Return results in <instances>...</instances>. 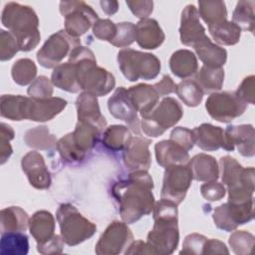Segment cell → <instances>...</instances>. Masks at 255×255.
Returning <instances> with one entry per match:
<instances>
[{
  "label": "cell",
  "mask_w": 255,
  "mask_h": 255,
  "mask_svg": "<svg viewBox=\"0 0 255 255\" xmlns=\"http://www.w3.org/2000/svg\"><path fill=\"white\" fill-rule=\"evenodd\" d=\"M153 181L147 170L131 171L114 183L112 195L124 222L130 224L151 212L154 206Z\"/></svg>",
  "instance_id": "1"
},
{
  "label": "cell",
  "mask_w": 255,
  "mask_h": 255,
  "mask_svg": "<svg viewBox=\"0 0 255 255\" xmlns=\"http://www.w3.org/2000/svg\"><path fill=\"white\" fill-rule=\"evenodd\" d=\"M75 65L78 84L84 92L96 97L108 95L116 86L113 74L99 67L93 51L84 46H77L69 55V60Z\"/></svg>",
  "instance_id": "2"
},
{
  "label": "cell",
  "mask_w": 255,
  "mask_h": 255,
  "mask_svg": "<svg viewBox=\"0 0 255 255\" xmlns=\"http://www.w3.org/2000/svg\"><path fill=\"white\" fill-rule=\"evenodd\" d=\"M152 229L147 234V243L155 254H171L179 241L177 224V204L166 199H160L153 206Z\"/></svg>",
  "instance_id": "3"
},
{
  "label": "cell",
  "mask_w": 255,
  "mask_h": 255,
  "mask_svg": "<svg viewBox=\"0 0 255 255\" xmlns=\"http://www.w3.org/2000/svg\"><path fill=\"white\" fill-rule=\"evenodd\" d=\"M1 22L15 37L20 51H31L39 44V19L30 6L16 2L7 3L2 11Z\"/></svg>",
  "instance_id": "4"
},
{
  "label": "cell",
  "mask_w": 255,
  "mask_h": 255,
  "mask_svg": "<svg viewBox=\"0 0 255 255\" xmlns=\"http://www.w3.org/2000/svg\"><path fill=\"white\" fill-rule=\"evenodd\" d=\"M219 164L222 182L228 189V202L244 203L253 200L254 168H244L229 155L222 156Z\"/></svg>",
  "instance_id": "5"
},
{
  "label": "cell",
  "mask_w": 255,
  "mask_h": 255,
  "mask_svg": "<svg viewBox=\"0 0 255 255\" xmlns=\"http://www.w3.org/2000/svg\"><path fill=\"white\" fill-rule=\"evenodd\" d=\"M57 220L64 242L69 246H76L91 238L97 226L84 217L79 210L70 203H63L57 210Z\"/></svg>",
  "instance_id": "6"
},
{
  "label": "cell",
  "mask_w": 255,
  "mask_h": 255,
  "mask_svg": "<svg viewBox=\"0 0 255 255\" xmlns=\"http://www.w3.org/2000/svg\"><path fill=\"white\" fill-rule=\"evenodd\" d=\"M118 63L123 75L130 82L152 80L157 77L161 68L160 61L153 54L128 48L118 53Z\"/></svg>",
  "instance_id": "7"
},
{
  "label": "cell",
  "mask_w": 255,
  "mask_h": 255,
  "mask_svg": "<svg viewBox=\"0 0 255 255\" xmlns=\"http://www.w3.org/2000/svg\"><path fill=\"white\" fill-rule=\"evenodd\" d=\"M183 111L180 104L171 97H166L145 117L142 118L140 128L151 137L161 135L166 129L175 126L182 118Z\"/></svg>",
  "instance_id": "8"
},
{
  "label": "cell",
  "mask_w": 255,
  "mask_h": 255,
  "mask_svg": "<svg viewBox=\"0 0 255 255\" xmlns=\"http://www.w3.org/2000/svg\"><path fill=\"white\" fill-rule=\"evenodd\" d=\"M60 12L65 17V31L74 38L84 35L99 19L94 9L84 1H61Z\"/></svg>",
  "instance_id": "9"
},
{
  "label": "cell",
  "mask_w": 255,
  "mask_h": 255,
  "mask_svg": "<svg viewBox=\"0 0 255 255\" xmlns=\"http://www.w3.org/2000/svg\"><path fill=\"white\" fill-rule=\"evenodd\" d=\"M81 45L79 38H74L60 30L51 35L37 53V60L44 68H56L72 50Z\"/></svg>",
  "instance_id": "10"
},
{
  "label": "cell",
  "mask_w": 255,
  "mask_h": 255,
  "mask_svg": "<svg viewBox=\"0 0 255 255\" xmlns=\"http://www.w3.org/2000/svg\"><path fill=\"white\" fill-rule=\"evenodd\" d=\"M247 104L235 92H221L211 94L205 103L209 116L220 123H230L244 114Z\"/></svg>",
  "instance_id": "11"
},
{
  "label": "cell",
  "mask_w": 255,
  "mask_h": 255,
  "mask_svg": "<svg viewBox=\"0 0 255 255\" xmlns=\"http://www.w3.org/2000/svg\"><path fill=\"white\" fill-rule=\"evenodd\" d=\"M192 179V173L187 164L167 166L163 175L161 198L178 205L185 198Z\"/></svg>",
  "instance_id": "12"
},
{
  "label": "cell",
  "mask_w": 255,
  "mask_h": 255,
  "mask_svg": "<svg viewBox=\"0 0 255 255\" xmlns=\"http://www.w3.org/2000/svg\"><path fill=\"white\" fill-rule=\"evenodd\" d=\"M254 217L253 200L244 203H224L213 211V220L219 229L226 232L235 230L239 225L251 221Z\"/></svg>",
  "instance_id": "13"
},
{
  "label": "cell",
  "mask_w": 255,
  "mask_h": 255,
  "mask_svg": "<svg viewBox=\"0 0 255 255\" xmlns=\"http://www.w3.org/2000/svg\"><path fill=\"white\" fill-rule=\"evenodd\" d=\"M133 241V235L126 222L113 221L104 231L96 244L99 255H117L122 253Z\"/></svg>",
  "instance_id": "14"
},
{
  "label": "cell",
  "mask_w": 255,
  "mask_h": 255,
  "mask_svg": "<svg viewBox=\"0 0 255 255\" xmlns=\"http://www.w3.org/2000/svg\"><path fill=\"white\" fill-rule=\"evenodd\" d=\"M110 114L121 121H124L128 128L137 135H140V123L137 111L132 106L128 90L125 87L118 88L108 101Z\"/></svg>",
  "instance_id": "15"
},
{
  "label": "cell",
  "mask_w": 255,
  "mask_h": 255,
  "mask_svg": "<svg viewBox=\"0 0 255 255\" xmlns=\"http://www.w3.org/2000/svg\"><path fill=\"white\" fill-rule=\"evenodd\" d=\"M235 146L243 156L250 157L254 155V128L252 125L228 126L226 128L222 148L232 151Z\"/></svg>",
  "instance_id": "16"
},
{
  "label": "cell",
  "mask_w": 255,
  "mask_h": 255,
  "mask_svg": "<svg viewBox=\"0 0 255 255\" xmlns=\"http://www.w3.org/2000/svg\"><path fill=\"white\" fill-rule=\"evenodd\" d=\"M21 166L30 184L37 189H47L51 185V174L43 155L38 151H29L21 160Z\"/></svg>",
  "instance_id": "17"
},
{
  "label": "cell",
  "mask_w": 255,
  "mask_h": 255,
  "mask_svg": "<svg viewBox=\"0 0 255 255\" xmlns=\"http://www.w3.org/2000/svg\"><path fill=\"white\" fill-rule=\"evenodd\" d=\"M179 35L181 44L189 47H194L207 37L199 21L197 8L192 4L186 5L181 12Z\"/></svg>",
  "instance_id": "18"
},
{
  "label": "cell",
  "mask_w": 255,
  "mask_h": 255,
  "mask_svg": "<svg viewBox=\"0 0 255 255\" xmlns=\"http://www.w3.org/2000/svg\"><path fill=\"white\" fill-rule=\"evenodd\" d=\"M150 142V139L144 137H131L123 153L124 163L128 170H148L151 163V156L148 149Z\"/></svg>",
  "instance_id": "19"
},
{
  "label": "cell",
  "mask_w": 255,
  "mask_h": 255,
  "mask_svg": "<svg viewBox=\"0 0 255 255\" xmlns=\"http://www.w3.org/2000/svg\"><path fill=\"white\" fill-rule=\"evenodd\" d=\"M67 106V101L50 97L46 99H33L29 97L27 108V120L34 122H47L59 115Z\"/></svg>",
  "instance_id": "20"
},
{
  "label": "cell",
  "mask_w": 255,
  "mask_h": 255,
  "mask_svg": "<svg viewBox=\"0 0 255 255\" xmlns=\"http://www.w3.org/2000/svg\"><path fill=\"white\" fill-rule=\"evenodd\" d=\"M76 108L78 113V121L91 124L102 131L107 126V121L102 115L98 99L87 92H83L77 98Z\"/></svg>",
  "instance_id": "21"
},
{
  "label": "cell",
  "mask_w": 255,
  "mask_h": 255,
  "mask_svg": "<svg viewBox=\"0 0 255 255\" xmlns=\"http://www.w3.org/2000/svg\"><path fill=\"white\" fill-rule=\"evenodd\" d=\"M164 33L154 19H141L135 25V41L143 49L153 50L164 41Z\"/></svg>",
  "instance_id": "22"
},
{
  "label": "cell",
  "mask_w": 255,
  "mask_h": 255,
  "mask_svg": "<svg viewBox=\"0 0 255 255\" xmlns=\"http://www.w3.org/2000/svg\"><path fill=\"white\" fill-rule=\"evenodd\" d=\"M128 98L141 118L148 115L158 104L159 96L153 86L138 84L128 89Z\"/></svg>",
  "instance_id": "23"
},
{
  "label": "cell",
  "mask_w": 255,
  "mask_h": 255,
  "mask_svg": "<svg viewBox=\"0 0 255 255\" xmlns=\"http://www.w3.org/2000/svg\"><path fill=\"white\" fill-rule=\"evenodd\" d=\"M192 177L197 181H216L219 177L218 162L211 155L199 153L194 155L187 162Z\"/></svg>",
  "instance_id": "24"
},
{
  "label": "cell",
  "mask_w": 255,
  "mask_h": 255,
  "mask_svg": "<svg viewBox=\"0 0 255 255\" xmlns=\"http://www.w3.org/2000/svg\"><path fill=\"white\" fill-rule=\"evenodd\" d=\"M154 150L157 163L164 168L175 164H187L190 159L188 151L170 139L157 142L154 145Z\"/></svg>",
  "instance_id": "25"
},
{
  "label": "cell",
  "mask_w": 255,
  "mask_h": 255,
  "mask_svg": "<svg viewBox=\"0 0 255 255\" xmlns=\"http://www.w3.org/2000/svg\"><path fill=\"white\" fill-rule=\"evenodd\" d=\"M29 230L36 240L37 245L46 243L55 235L54 216L47 210H39L35 212L29 219Z\"/></svg>",
  "instance_id": "26"
},
{
  "label": "cell",
  "mask_w": 255,
  "mask_h": 255,
  "mask_svg": "<svg viewBox=\"0 0 255 255\" xmlns=\"http://www.w3.org/2000/svg\"><path fill=\"white\" fill-rule=\"evenodd\" d=\"M101 133L102 130L97 127L78 121L75 130L70 132V136L77 150L86 156V153L97 144Z\"/></svg>",
  "instance_id": "27"
},
{
  "label": "cell",
  "mask_w": 255,
  "mask_h": 255,
  "mask_svg": "<svg viewBox=\"0 0 255 255\" xmlns=\"http://www.w3.org/2000/svg\"><path fill=\"white\" fill-rule=\"evenodd\" d=\"M194 141L198 147L206 151H214L222 147L224 130L220 127L202 124L192 129Z\"/></svg>",
  "instance_id": "28"
},
{
  "label": "cell",
  "mask_w": 255,
  "mask_h": 255,
  "mask_svg": "<svg viewBox=\"0 0 255 255\" xmlns=\"http://www.w3.org/2000/svg\"><path fill=\"white\" fill-rule=\"evenodd\" d=\"M193 48L199 60L206 67L222 68V66L226 63V50L221 48L217 44L212 43L208 37H206L201 42L196 44Z\"/></svg>",
  "instance_id": "29"
},
{
  "label": "cell",
  "mask_w": 255,
  "mask_h": 255,
  "mask_svg": "<svg viewBox=\"0 0 255 255\" xmlns=\"http://www.w3.org/2000/svg\"><path fill=\"white\" fill-rule=\"evenodd\" d=\"M169 68L173 75L185 79L193 76L198 69L197 59L193 52L182 49L172 53L169 59Z\"/></svg>",
  "instance_id": "30"
},
{
  "label": "cell",
  "mask_w": 255,
  "mask_h": 255,
  "mask_svg": "<svg viewBox=\"0 0 255 255\" xmlns=\"http://www.w3.org/2000/svg\"><path fill=\"white\" fill-rule=\"evenodd\" d=\"M1 234L7 232H25L29 227V216L18 206H10L0 212Z\"/></svg>",
  "instance_id": "31"
},
{
  "label": "cell",
  "mask_w": 255,
  "mask_h": 255,
  "mask_svg": "<svg viewBox=\"0 0 255 255\" xmlns=\"http://www.w3.org/2000/svg\"><path fill=\"white\" fill-rule=\"evenodd\" d=\"M28 97L21 95H3L0 99V114L2 118L12 121L27 120Z\"/></svg>",
  "instance_id": "32"
},
{
  "label": "cell",
  "mask_w": 255,
  "mask_h": 255,
  "mask_svg": "<svg viewBox=\"0 0 255 255\" xmlns=\"http://www.w3.org/2000/svg\"><path fill=\"white\" fill-rule=\"evenodd\" d=\"M51 82L57 88L69 93H78L81 90L77 81L75 65L70 61L54 68Z\"/></svg>",
  "instance_id": "33"
},
{
  "label": "cell",
  "mask_w": 255,
  "mask_h": 255,
  "mask_svg": "<svg viewBox=\"0 0 255 255\" xmlns=\"http://www.w3.org/2000/svg\"><path fill=\"white\" fill-rule=\"evenodd\" d=\"M208 31L217 44L224 46L237 44L241 36L240 27L227 20L208 26Z\"/></svg>",
  "instance_id": "34"
},
{
  "label": "cell",
  "mask_w": 255,
  "mask_h": 255,
  "mask_svg": "<svg viewBox=\"0 0 255 255\" xmlns=\"http://www.w3.org/2000/svg\"><path fill=\"white\" fill-rule=\"evenodd\" d=\"M195 81L203 93H216L223 86L224 70L222 68H210L203 65L196 73Z\"/></svg>",
  "instance_id": "35"
},
{
  "label": "cell",
  "mask_w": 255,
  "mask_h": 255,
  "mask_svg": "<svg viewBox=\"0 0 255 255\" xmlns=\"http://www.w3.org/2000/svg\"><path fill=\"white\" fill-rule=\"evenodd\" d=\"M24 141L28 146L41 150H51L57 145L55 135L45 126L28 129L24 135Z\"/></svg>",
  "instance_id": "36"
},
{
  "label": "cell",
  "mask_w": 255,
  "mask_h": 255,
  "mask_svg": "<svg viewBox=\"0 0 255 255\" xmlns=\"http://www.w3.org/2000/svg\"><path fill=\"white\" fill-rule=\"evenodd\" d=\"M131 139L129 129L125 126L114 125L106 128L103 134V145L108 149L118 151L127 147Z\"/></svg>",
  "instance_id": "37"
},
{
  "label": "cell",
  "mask_w": 255,
  "mask_h": 255,
  "mask_svg": "<svg viewBox=\"0 0 255 255\" xmlns=\"http://www.w3.org/2000/svg\"><path fill=\"white\" fill-rule=\"evenodd\" d=\"M2 255H26L29 250L28 236L25 232H7L1 234Z\"/></svg>",
  "instance_id": "38"
},
{
  "label": "cell",
  "mask_w": 255,
  "mask_h": 255,
  "mask_svg": "<svg viewBox=\"0 0 255 255\" xmlns=\"http://www.w3.org/2000/svg\"><path fill=\"white\" fill-rule=\"evenodd\" d=\"M198 15L208 25L227 20L226 5L223 1H198Z\"/></svg>",
  "instance_id": "39"
},
{
  "label": "cell",
  "mask_w": 255,
  "mask_h": 255,
  "mask_svg": "<svg viewBox=\"0 0 255 255\" xmlns=\"http://www.w3.org/2000/svg\"><path fill=\"white\" fill-rule=\"evenodd\" d=\"M254 0H242L237 2L232 14V22L242 30H247L251 33L254 31Z\"/></svg>",
  "instance_id": "40"
},
{
  "label": "cell",
  "mask_w": 255,
  "mask_h": 255,
  "mask_svg": "<svg viewBox=\"0 0 255 255\" xmlns=\"http://www.w3.org/2000/svg\"><path fill=\"white\" fill-rule=\"evenodd\" d=\"M178 98L188 107H197L203 99V91L195 80H183L176 85L175 90Z\"/></svg>",
  "instance_id": "41"
},
{
  "label": "cell",
  "mask_w": 255,
  "mask_h": 255,
  "mask_svg": "<svg viewBox=\"0 0 255 255\" xmlns=\"http://www.w3.org/2000/svg\"><path fill=\"white\" fill-rule=\"evenodd\" d=\"M11 75L16 84L26 86L35 80L37 75V67L35 63L28 58L19 59L13 64Z\"/></svg>",
  "instance_id": "42"
},
{
  "label": "cell",
  "mask_w": 255,
  "mask_h": 255,
  "mask_svg": "<svg viewBox=\"0 0 255 255\" xmlns=\"http://www.w3.org/2000/svg\"><path fill=\"white\" fill-rule=\"evenodd\" d=\"M228 241L232 251L238 255H249L254 247V236L244 230L233 232Z\"/></svg>",
  "instance_id": "43"
},
{
  "label": "cell",
  "mask_w": 255,
  "mask_h": 255,
  "mask_svg": "<svg viewBox=\"0 0 255 255\" xmlns=\"http://www.w3.org/2000/svg\"><path fill=\"white\" fill-rule=\"evenodd\" d=\"M135 40V25L131 22H121L117 24V34L112 45L120 48L128 47Z\"/></svg>",
  "instance_id": "44"
},
{
  "label": "cell",
  "mask_w": 255,
  "mask_h": 255,
  "mask_svg": "<svg viewBox=\"0 0 255 255\" xmlns=\"http://www.w3.org/2000/svg\"><path fill=\"white\" fill-rule=\"evenodd\" d=\"M56 147H57L61 157L68 162H77V161H81L85 158V156L82 153H80L77 150V148L75 147V145L73 144L70 133L63 136L57 142Z\"/></svg>",
  "instance_id": "45"
},
{
  "label": "cell",
  "mask_w": 255,
  "mask_h": 255,
  "mask_svg": "<svg viewBox=\"0 0 255 255\" xmlns=\"http://www.w3.org/2000/svg\"><path fill=\"white\" fill-rule=\"evenodd\" d=\"M28 95L33 99H46L53 95L52 82L45 76L36 78L27 90Z\"/></svg>",
  "instance_id": "46"
},
{
  "label": "cell",
  "mask_w": 255,
  "mask_h": 255,
  "mask_svg": "<svg viewBox=\"0 0 255 255\" xmlns=\"http://www.w3.org/2000/svg\"><path fill=\"white\" fill-rule=\"evenodd\" d=\"M20 51L15 37L7 31H0V60L8 61Z\"/></svg>",
  "instance_id": "47"
},
{
  "label": "cell",
  "mask_w": 255,
  "mask_h": 255,
  "mask_svg": "<svg viewBox=\"0 0 255 255\" xmlns=\"http://www.w3.org/2000/svg\"><path fill=\"white\" fill-rule=\"evenodd\" d=\"M14 138V130L13 128L1 123L0 125V157H1V164L5 163L6 160L11 156L13 149L10 144V140Z\"/></svg>",
  "instance_id": "48"
},
{
  "label": "cell",
  "mask_w": 255,
  "mask_h": 255,
  "mask_svg": "<svg viewBox=\"0 0 255 255\" xmlns=\"http://www.w3.org/2000/svg\"><path fill=\"white\" fill-rule=\"evenodd\" d=\"M93 33L98 39L111 43L117 34V24L110 19H98L93 26Z\"/></svg>",
  "instance_id": "49"
},
{
  "label": "cell",
  "mask_w": 255,
  "mask_h": 255,
  "mask_svg": "<svg viewBox=\"0 0 255 255\" xmlns=\"http://www.w3.org/2000/svg\"><path fill=\"white\" fill-rule=\"evenodd\" d=\"M169 139L175 142L176 144H178L180 147H182L186 151H189L195 143L193 131L183 127H177L173 128L170 133Z\"/></svg>",
  "instance_id": "50"
},
{
  "label": "cell",
  "mask_w": 255,
  "mask_h": 255,
  "mask_svg": "<svg viewBox=\"0 0 255 255\" xmlns=\"http://www.w3.org/2000/svg\"><path fill=\"white\" fill-rule=\"evenodd\" d=\"M207 238L198 233L187 235L183 241L180 254H202L203 246Z\"/></svg>",
  "instance_id": "51"
},
{
  "label": "cell",
  "mask_w": 255,
  "mask_h": 255,
  "mask_svg": "<svg viewBox=\"0 0 255 255\" xmlns=\"http://www.w3.org/2000/svg\"><path fill=\"white\" fill-rule=\"evenodd\" d=\"M201 195L208 201H217L224 197L225 187L222 183L216 181H210L200 186Z\"/></svg>",
  "instance_id": "52"
},
{
  "label": "cell",
  "mask_w": 255,
  "mask_h": 255,
  "mask_svg": "<svg viewBox=\"0 0 255 255\" xmlns=\"http://www.w3.org/2000/svg\"><path fill=\"white\" fill-rule=\"evenodd\" d=\"M236 95L246 104H254V95H255V78L253 75L246 77L240 86L238 87L237 91L235 92Z\"/></svg>",
  "instance_id": "53"
},
{
  "label": "cell",
  "mask_w": 255,
  "mask_h": 255,
  "mask_svg": "<svg viewBox=\"0 0 255 255\" xmlns=\"http://www.w3.org/2000/svg\"><path fill=\"white\" fill-rule=\"evenodd\" d=\"M126 4L128 6L130 11L140 19H146L152 12L153 2L147 0H133L126 1Z\"/></svg>",
  "instance_id": "54"
},
{
  "label": "cell",
  "mask_w": 255,
  "mask_h": 255,
  "mask_svg": "<svg viewBox=\"0 0 255 255\" xmlns=\"http://www.w3.org/2000/svg\"><path fill=\"white\" fill-rule=\"evenodd\" d=\"M64 240L61 235L55 234L54 237L44 244L37 245V250L41 254H54L62 253L64 249Z\"/></svg>",
  "instance_id": "55"
},
{
  "label": "cell",
  "mask_w": 255,
  "mask_h": 255,
  "mask_svg": "<svg viewBox=\"0 0 255 255\" xmlns=\"http://www.w3.org/2000/svg\"><path fill=\"white\" fill-rule=\"evenodd\" d=\"M153 88L159 97H164L169 94L175 93L176 85L168 75H164L158 83L153 85Z\"/></svg>",
  "instance_id": "56"
},
{
  "label": "cell",
  "mask_w": 255,
  "mask_h": 255,
  "mask_svg": "<svg viewBox=\"0 0 255 255\" xmlns=\"http://www.w3.org/2000/svg\"><path fill=\"white\" fill-rule=\"evenodd\" d=\"M202 254H229L226 245L217 239H207Z\"/></svg>",
  "instance_id": "57"
},
{
  "label": "cell",
  "mask_w": 255,
  "mask_h": 255,
  "mask_svg": "<svg viewBox=\"0 0 255 255\" xmlns=\"http://www.w3.org/2000/svg\"><path fill=\"white\" fill-rule=\"evenodd\" d=\"M125 253L128 254H155L154 250L147 242L141 240L132 241L130 245L127 248Z\"/></svg>",
  "instance_id": "58"
},
{
  "label": "cell",
  "mask_w": 255,
  "mask_h": 255,
  "mask_svg": "<svg viewBox=\"0 0 255 255\" xmlns=\"http://www.w3.org/2000/svg\"><path fill=\"white\" fill-rule=\"evenodd\" d=\"M100 4L103 11L108 15H113L119 10L118 1H101Z\"/></svg>",
  "instance_id": "59"
}]
</instances>
